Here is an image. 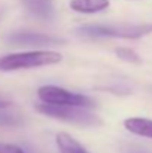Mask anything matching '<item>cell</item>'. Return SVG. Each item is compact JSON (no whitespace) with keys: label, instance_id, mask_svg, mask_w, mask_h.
Wrapping results in <instances>:
<instances>
[{"label":"cell","instance_id":"cell-1","mask_svg":"<svg viewBox=\"0 0 152 153\" xmlns=\"http://www.w3.org/2000/svg\"><path fill=\"white\" fill-rule=\"evenodd\" d=\"M63 59L55 51H28L0 56V71H16L57 64Z\"/></svg>","mask_w":152,"mask_h":153},{"label":"cell","instance_id":"cell-2","mask_svg":"<svg viewBox=\"0 0 152 153\" xmlns=\"http://www.w3.org/2000/svg\"><path fill=\"white\" fill-rule=\"evenodd\" d=\"M36 110L40 111L45 116H49L52 119H58L67 123L79 125V126H99L101 125V119L88 111L87 107H78V105H60V104H37Z\"/></svg>","mask_w":152,"mask_h":153},{"label":"cell","instance_id":"cell-3","mask_svg":"<svg viewBox=\"0 0 152 153\" xmlns=\"http://www.w3.org/2000/svg\"><path fill=\"white\" fill-rule=\"evenodd\" d=\"M76 33L82 37H115V39H139L152 33L151 24H119V25H82L76 28Z\"/></svg>","mask_w":152,"mask_h":153},{"label":"cell","instance_id":"cell-4","mask_svg":"<svg viewBox=\"0 0 152 153\" xmlns=\"http://www.w3.org/2000/svg\"><path fill=\"white\" fill-rule=\"evenodd\" d=\"M37 97L42 102L46 104H60V105H78V107H87L91 108L96 105L90 97L76 94L72 91H67L64 88L55 86V85H45L37 89Z\"/></svg>","mask_w":152,"mask_h":153},{"label":"cell","instance_id":"cell-5","mask_svg":"<svg viewBox=\"0 0 152 153\" xmlns=\"http://www.w3.org/2000/svg\"><path fill=\"white\" fill-rule=\"evenodd\" d=\"M6 42L15 46H48V45H64V39L52 37L42 33H30V31H19L12 33L6 37Z\"/></svg>","mask_w":152,"mask_h":153},{"label":"cell","instance_id":"cell-6","mask_svg":"<svg viewBox=\"0 0 152 153\" xmlns=\"http://www.w3.org/2000/svg\"><path fill=\"white\" fill-rule=\"evenodd\" d=\"M22 6L36 18L49 21L54 18V0H21Z\"/></svg>","mask_w":152,"mask_h":153},{"label":"cell","instance_id":"cell-7","mask_svg":"<svg viewBox=\"0 0 152 153\" xmlns=\"http://www.w3.org/2000/svg\"><path fill=\"white\" fill-rule=\"evenodd\" d=\"M124 126L131 134L152 138V120L145 117H130L124 120Z\"/></svg>","mask_w":152,"mask_h":153},{"label":"cell","instance_id":"cell-8","mask_svg":"<svg viewBox=\"0 0 152 153\" xmlns=\"http://www.w3.org/2000/svg\"><path fill=\"white\" fill-rule=\"evenodd\" d=\"M109 7V0H70V9L79 13H97Z\"/></svg>","mask_w":152,"mask_h":153},{"label":"cell","instance_id":"cell-9","mask_svg":"<svg viewBox=\"0 0 152 153\" xmlns=\"http://www.w3.org/2000/svg\"><path fill=\"white\" fill-rule=\"evenodd\" d=\"M57 146L60 153H90L78 140H75L72 135L66 132H60L55 137Z\"/></svg>","mask_w":152,"mask_h":153},{"label":"cell","instance_id":"cell-10","mask_svg":"<svg viewBox=\"0 0 152 153\" xmlns=\"http://www.w3.org/2000/svg\"><path fill=\"white\" fill-rule=\"evenodd\" d=\"M116 56L121 58L122 61H127V62H131V64H139L140 62V56L133 51V49H128V48H119L115 51Z\"/></svg>","mask_w":152,"mask_h":153},{"label":"cell","instance_id":"cell-11","mask_svg":"<svg viewBox=\"0 0 152 153\" xmlns=\"http://www.w3.org/2000/svg\"><path fill=\"white\" fill-rule=\"evenodd\" d=\"M0 153H25V152L16 144L0 143Z\"/></svg>","mask_w":152,"mask_h":153},{"label":"cell","instance_id":"cell-12","mask_svg":"<svg viewBox=\"0 0 152 153\" xmlns=\"http://www.w3.org/2000/svg\"><path fill=\"white\" fill-rule=\"evenodd\" d=\"M140 153H149V152H140Z\"/></svg>","mask_w":152,"mask_h":153}]
</instances>
